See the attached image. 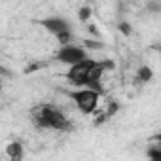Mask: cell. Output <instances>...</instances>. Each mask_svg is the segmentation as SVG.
Here are the masks:
<instances>
[{"instance_id": "6da1fadb", "label": "cell", "mask_w": 161, "mask_h": 161, "mask_svg": "<svg viewBox=\"0 0 161 161\" xmlns=\"http://www.w3.org/2000/svg\"><path fill=\"white\" fill-rule=\"evenodd\" d=\"M112 66H114L112 61H95V59L86 57L84 61H80L76 64H70V70L66 72V78H68V82L74 84V86L91 87V89L103 93L101 78Z\"/></svg>"}, {"instance_id": "7a4b0ae2", "label": "cell", "mask_w": 161, "mask_h": 161, "mask_svg": "<svg viewBox=\"0 0 161 161\" xmlns=\"http://www.w3.org/2000/svg\"><path fill=\"white\" fill-rule=\"evenodd\" d=\"M31 119L38 129H49V131H72L70 119L64 116V112L53 104H36L31 110Z\"/></svg>"}, {"instance_id": "3957f363", "label": "cell", "mask_w": 161, "mask_h": 161, "mask_svg": "<svg viewBox=\"0 0 161 161\" xmlns=\"http://www.w3.org/2000/svg\"><path fill=\"white\" fill-rule=\"evenodd\" d=\"M68 97L72 99V103L76 104V108L89 116L97 110L99 106V99H101V93L91 89V87H82V89H76V91H68Z\"/></svg>"}, {"instance_id": "277c9868", "label": "cell", "mask_w": 161, "mask_h": 161, "mask_svg": "<svg viewBox=\"0 0 161 161\" xmlns=\"http://www.w3.org/2000/svg\"><path fill=\"white\" fill-rule=\"evenodd\" d=\"M87 57V53H86V49L84 47H80V46H74V44H64L59 51H57V55H55V59L59 61V63H64V64H76V63H80V61H84Z\"/></svg>"}, {"instance_id": "5b68a950", "label": "cell", "mask_w": 161, "mask_h": 161, "mask_svg": "<svg viewBox=\"0 0 161 161\" xmlns=\"http://www.w3.org/2000/svg\"><path fill=\"white\" fill-rule=\"evenodd\" d=\"M40 25H42L46 31H49L51 34H55V36H59V34L70 31L68 23H66L64 19H61V17H47V19H42Z\"/></svg>"}, {"instance_id": "8992f818", "label": "cell", "mask_w": 161, "mask_h": 161, "mask_svg": "<svg viewBox=\"0 0 161 161\" xmlns=\"http://www.w3.org/2000/svg\"><path fill=\"white\" fill-rule=\"evenodd\" d=\"M6 153H8L10 159H15V161L23 159V146H21V142H10L6 146Z\"/></svg>"}, {"instance_id": "52a82bcc", "label": "cell", "mask_w": 161, "mask_h": 161, "mask_svg": "<svg viewBox=\"0 0 161 161\" xmlns=\"http://www.w3.org/2000/svg\"><path fill=\"white\" fill-rule=\"evenodd\" d=\"M152 78H153V72H152L150 66H140L138 68V82L140 84H148Z\"/></svg>"}, {"instance_id": "ba28073f", "label": "cell", "mask_w": 161, "mask_h": 161, "mask_svg": "<svg viewBox=\"0 0 161 161\" xmlns=\"http://www.w3.org/2000/svg\"><path fill=\"white\" fill-rule=\"evenodd\" d=\"M89 17H91V10H89V8H80V14H78V19H80V21L86 23Z\"/></svg>"}, {"instance_id": "9c48e42d", "label": "cell", "mask_w": 161, "mask_h": 161, "mask_svg": "<svg viewBox=\"0 0 161 161\" xmlns=\"http://www.w3.org/2000/svg\"><path fill=\"white\" fill-rule=\"evenodd\" d=\"M146 155H148L150 159H161V150H159V146H155L153 150H148Z\"/></svg>"}, {"instance_id": "30bf717a", "label": "cell", "mask_w": 161, "mask_h": 161, "mask_svg": "<svg viewBox=\"0 0 161 161\" xmlns=\"http://www.w3.org/2000/svg\"><path fill=\"white\" fill-rule=\"evenodd\" d=\"M86 46H87V47H95V49H101V47H103L101 42H89V40H86Z\"/></svg>"}, {"instance_id": "8fae6325", "label": "cell", "mask_w": 161, "mask_h": 161, "mask_svg": "<svg viewBox=\"0 0 161 161\" xmlns=\"http://www.w3.org/2000/svg\"><path fill=\"white\" fill-rule=\"evenodd\" d=\"M119 29H121V32H123V34H131V29L127 27V23H121V25H119Z\"/></svg>"}, {"instance_id": "7c38bea8", "label": "cell", "mask_w": 161, "mask_h": 161, "mask_svg": "<svg viewBox=\"0 0 161 161\" xmlns=\"http://www.w3.org/2000/svg\"><path fill=\"white\" fill-rule=\"evenodd\" d=\"M0 91H2V84H0Z\"/></svg>"}]
</instances>
